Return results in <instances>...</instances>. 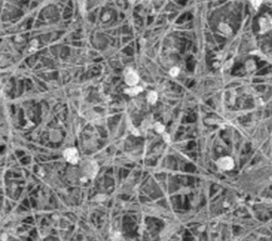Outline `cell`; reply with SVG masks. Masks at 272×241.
Wrapping results in <instances>:
<instances>
[{
  "label": "cell",
  "mask_w": 272,
  "mask_h": 241,
  "mask_svg": "<svg viewBox=\"0 0 272 241\" xmlns=\"http://www.w3.org/2000/svg\"><path fill=\"white\" fill-rule=\"evenodd\" d=\"M261 33H266L272 29V18L270 16H264L259 19Z\"/></svg>",
  "instance_id": "obj_1"
},
{
  "label": "cell",
  "mask_w": 272,
  "mask_h": 241,
  "mask_svg": "<svg viewBox=\"0 0 272 241\" xmlns=\"http://www.w3.org/2000/svg\"><path fill=\"white\" fill-rule=\"evenodd\" d=\"M64 157L66 158V160L71 164H77L79 160V153L76 149L71 148V149H67L64 152Z\"/></svg>",
  "instance_id": "obj_2"
},
{
  "label": "cell",
  "mask_w": 272,
  "mask_h": 241,
  "mask_svg": "<svg viewBox=\"0 0 272 241\" xmlns=\"http://www.w3.org/2000/svg\"><path fill=\"white\" fill-rule=\"evenodd\" d=\"M217 165L222 170H231L234 168V160L232 159L231 157H229V156H227V157L220 158L218 160V162H217Z\"/></svg>",
  "instance_id": "obj_3"
},
{
  "label": "cell",
  "mask_w": 272,
  "mask_h": 241,
  "mask_svg": "<svg viewBox=\"0 0 272 241\" xmlns=\"http://www.w3.org/2000/svg\"><path fill=\"white\" fill-rule=\"evenodd\" d=\"M124 80H126V83L130 86H135L138 83V76L136 72H134L133 70L129 69L128 71L126 72L124 75Z\"/></svg>",
  "instance_id": "obj_4"
},
{
  "label": "cell",
  "mask_w": 272,
  "mask_h": 241,
  "mask_svg": "<svg viewBox=\"0 0 272 241\" xmlns=\"http://www.w3.org/2000/svg\"><path fill=\"white\" fill-rule=\"evenodd\" d=\"M126 91V94H128V95H131V96H135V95H138L140 91H142V88L139 87V86H131V88H129V89H126L124 90Z\"/></svg>",
  "instance_id": "obj_5"
},
{
  "label": "cell",
  "mask_w": 272,
  "mask_h": 241,
  "mask_svg": "<svg viewBox=\"0 0 272 241\" xmlns=\"http://www.w3.org/2000/svg\"><path fill=\"white\" fill-rule=\"evenodd\" d=\"M147 99H148L149 103L154 104L155 102H156V100H158V94L155 91H151L148 95V98H147Z\"/></svg>",
  "instance_id": "obj_6"
},
{
  "label": "cell",
  "mask_w": 272,
  "mask_h": 241,
  "mask_svg": "<svg viewBox=\"0 0 272 241\" xmlns=\"http://www.w3.org/2000/svg\"><path fill=\"white\" fill-rule=\"evenodd\" d=\"M219 29H220L222 32H224V33H231V29L229 28V26L224 25V23H221L220 27H219Z\"/></svg>",
  "instance_id": "obj_7"
},
{
  "label": "cell",
  "mask_w": 272,
  "mask_h": 241,
  "mask_svg": "<svg viewBox=\"0 0 272 241\" xmlns=\"http://www.w3.org/2000/svg\"><path fill=\"white\" fill-rule=\"evenodd\" d=\"M155 128H156V131L158 132V133H163V132H164V130H165V126L163 125V124H161V123H155Z\"/></svg>",
  "instance_id": "obj_8"
},
{
  "label": "cell",
  "mask_w": 272,
  "mask_h": 241,
  "mask_svg": "<svg viewBox=\"0 0 272 241\" xmlns=\"http://www.w3.org/2000/svg\"><path fill=\"white\" fill-rule=\"evenodd\" d=\"M179 72H180V69H179L178 67H173L170 69V75L172 76V77H177V76L179 75Z\"/></svg>",
  "instance_id": "obj_9"
},
{
  "label": "cell",
  "mask_w": 272,
  "mask_h": 241,
  "mask_svg": "<svg viewBox=\"0 0 272 241\" xmlns=\"http://www.w3.org/2000/svg\"><path fill=\"white\" fill-rule=\"evenodd\" d=\"M250 1H251L252 5H253L255 9H257V8L261 5V1H263V0H250Z\"/></svg>",
  "instance_id": "obj_10"
},
{
  "label": "cell",
  "mask_w": 272,
  "mask_h": 241,
  "mask_svg": "<svg viewBox=\"0 0 272 241\" xmlns=\"http://www.w3.org/2000/svg\"><path fill=\"white\" fill-rule=\"evenodd\" d=\"M120 236H121V235H120L119 233H117V234H115V237H113L112 239H121V237Z\"/></svg>",
  "instance_id": "obj_11"
},
{
  "label": "cell",
  "mask_w": 272,
  "mask_h": 241,
  "mask_svg": "<svg viewBox=\"0 0 272 241\" xmlns=\"http://www.w3.org/2000/svg\"><path fill=\"white\" fill-rule=\"evenodd\" d=\"M164 138H165V140L168 142V144H170V139H169V137H168V135H167V134H164Z\"/></svg>",
  "instance_id": "obj_12"
},
{
  "label": "cell",
  "mask_w": 272,
  "mask_h": 241,
  "mask_svg": "<svg viewBox=\"0 0 272 241\" xmlns=\"http://www.w3.org/2000/svg\"><path fill=\"white\" fill-rule=\"evenodd\" d=\"M129 1H130V2H132V3H133V2H135V1H136V0H129Z\"/></svg>",
  "instance_id": "obj_13"
}]
</instances>
